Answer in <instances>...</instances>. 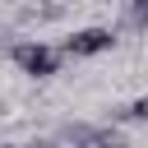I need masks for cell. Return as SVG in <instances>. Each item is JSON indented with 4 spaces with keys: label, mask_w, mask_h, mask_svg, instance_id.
Segmentation results:
<instances>
[{
    "label": "cell",
    "mask_w": 148,
    "mask_h": 148,
    "mask_svg": "<svg viewBox=\"0 0 148 148\" xmlns=\"http://www.w3.org/2000/svg\"><path fill=\"white\" fill-rule=\"evenodd\" d=\"M0 148H23V143H0Z\"/></svg>",
    "instance_id": "ba28073f"
},
{
    "label": "cell",
    "mask_w": 148,
    "mask_h": 148,
    "mask_svg": "<svg viewBox=\"0 0 148 148\" xmlns=\"http://www.w3.org/2000/svg\"><path fill=\"white\" fill-rule=\"evenodd\" d=\"M23 148H60V143H56V134H32Z\"/></svg>",
    "instance_id": "52a82bcc"
},
{
    "label": "cell",
    "mask_w": 148,
    "mask_h": 148,
    "mask_svg": "<svg viewBox=\"0 0 148 148\" xmlns=\"http://www.w3.org/2000/svg\"><path fill=\"white\" fill-rule=\"evenodd\" d=\"M9 60H14V69L18 74H28V79H51V74H60V46H51V42H37V37H18V42H9Z\"/></svg>",
    "instance_id": "6da1fadb"
},
{
    "label": "cell",
    "mask_w": 148,
    "mask_h": 148,
    "mask_svg": "<svg viewBox=\"0 0 148 148\" xmlns=\"http://www.w3.org/2000/svg\"><path fill=\"white\" fill-rule=\"evenodd\" d=\"M92 139H97V125H88V120H65L56 134V143H65V148H92Z\"/></svg>",
    "instance_id": "3957f363"
},
{
    "label": "cell",
    "mask_w": 148,
    "mask_h": 148,
    "mask_svg": "<svg viewBox=\"0 0 148 148\" xmlns=\"http://www.w3.org/2000/svg\"><path fill=\"white\" fill-rule=\"evenodd\" d=\"M111 120H130V125H143V120H148V97H134V102L116 106V111H111Z\"/></svg>",
    "instance_id": "5b68a950"
},
{
    "label": "cell",
    "mask_w": 148,
    "mask_h": 148,
    "mask_svg": "<svg viewBox=\"0 0 148 148\" xmlns=\"http://www.w3.org/2000/svg\"><path fill=\"white\" fill-rule=\"evenodd\" d=\"M111 46H116V28H106V23H88V28L69 32V37L60 42V56H69V60H88V56H102V51H111Z\"/></svg>",
    "instance_id": "7a4b0ae2"
},
{
    "label": "cell",
    "mask_w": 148,
    "mask_h": 148,
    "mask_svg": "<svg viewBox=\"0 0 148 148\" xmlns=\"http://www.w3.org/2000/svg\"><path fill=\"white\" fill-rule=\"evenodd\" d=\"M92 148H130V139H125V130H120V125H97Z\"/></svg>",
    "instance_id": "8992f818"
},
{
    "label": "cell",
    "mask_w": 148,
    "mask_h": 148,
    "mask_svg": "<svg viewBox=\"0 0 148 148\" xmlns=\"http://www.w3.org/2000/svg\"><path fill=\"white\" fill-rule=\"evenodd\" d=\"M120 28H125V32H148V0H125Z\"/></svg>",
    "instance_id": "277c9868"
}]
</instances>
